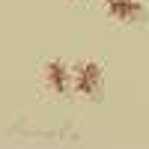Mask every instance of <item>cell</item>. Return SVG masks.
Segmentation results:
<instances>
[{"instance_id":"6da1fadb","label":"cell","mask_w":149,"mask_h":149,"mask_svg":"<svg viewBox=\"0 0 149 149\" xmlns=\"http://www.w3.org/2000/svg\"><path fill=\"white\" fill-rule=\"evenodd\" d=\"M74 93L84 95V98H98L102 95V86H104V72L98 63H81L74 69Z\"/></svg>"},{"instance_id":"7a4b0ae2","label":"cell","mask_w":149,"mask_h":149,"mask_svg":"<svg viewBox=\"0 0 149 149\" xmlns=\"http://www.w3.org/2000/svg\"><path fill=\"white\" fill-rule=\"evenodd\" d=\"M45 84L54 95H66L69 86H72V74H69V66L63 60H51L45 66Z\"/></svg>"},{"instance_id":"3957f363","label":"cell","mask_w":149,"mask_h":149,"mask_svg":"<svg viewBox=\"0 0 149 149\" xmlns=\"http://www.w3.org/2000/svg\"><path fill=\"white\" fill-rule=\"evenodd\" d=\"M104 6H107V15L113 18V21H122V24L140 18V12H143L140 0H107Z\"/></svg>"},{"instance_id":"277c9868","label":"cell","mask_w":149,"mask_h":149,"mask_svg":"<svg viewBox=\"0 0 149 149\" xmlns=\"http://www.w3.org/2000/svg\"><path fill=\"white\" fill-rule=\"evenodd\" d=\"M104 3H107V0H104Z\"/></svg>"}]
</instances>
